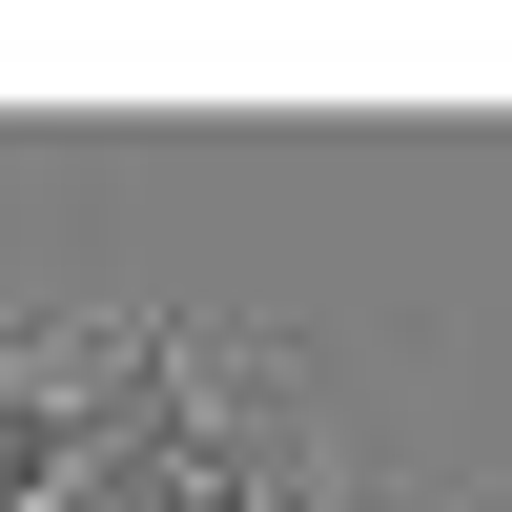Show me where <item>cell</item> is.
<instances>
[]
</instances>
